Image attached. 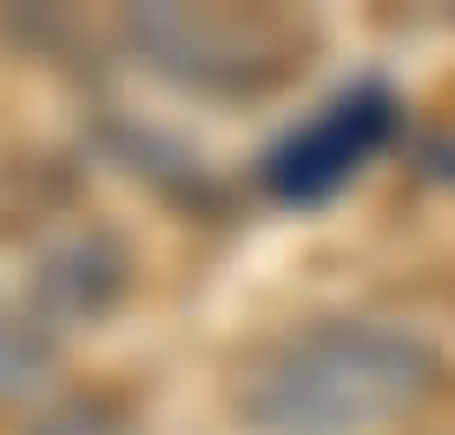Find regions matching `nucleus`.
Instances as JSON below:
<instances>
[{
    "label": "nucleus",
    "mask_w": 455,
    "mask_h": 435,
    "mask_svg": "<svg viewBox=\"0 0 455 435\" xmlns=\"http://www.w3.org/2000/svg\"><path fill=\"white\" fill-rule=\"evenodd\" d=\"M443 383V356L403 323L317 317L264 344L231 383L251 435H370L422 409Z\"/></svg>",
    "instance_id": "obj_1"
},
{
    "label": "nucleus",
    "mask_w": 455,
    "mask_h": 435,
    "mask_svg": "<svg viewBox=\"0 0 455 435\" xmlns=\"http://www.w3.org/2000/svg\"><path fill=\"white\" fill-rule=\"evenodd\" d=\"M139 59L185 92H264L297 59V27L277 13H218V7H139L125 20Z\"/></svg>",
    "instance_id": "obj_2"
},
{
    "label": "nucleus",
    "mask_w": 455,
    "mask_h": 435,
    "mask_svg": "<svg viewBox=\"0 0 455 435\" xmlns=\"http://www.w3.org/2000/svg\"><path fill=\"white\" fill-rule=\"evenodd\" d=\"M396 132H403L396 86L363 73V80L337 86L323 106H310L297 126H284L264 146L258 185L277 205H323V198H337Z\"/></svg>",
    "instance_id": "obj_3"
},
{
    "label": "nucleus",
    "mask_w": 455,
    "mask_h": 435,
    "mask_svg": "<svg viewBox=\"0 0 455 435\" xmlns=\"http://www.w3.org/2000/svg\"><path fill=\"white\" fill-rule=\"evenodd\" d=\"M125 290V251L106 231H80V238L53 244L40 257V271L27 277V310L46 323V330H67V323H92L119 304Z\"/></svg>",
    "instance_id": "obj_4"
},
{
    "label": "nucleus",
    "mask_w": 455,
    "mask_h": 435,
    "mask_svg": "<svg viewBox=\"0 0 455 435\" xmlns=\"http://www.w3.org/2000/svg\"><path fill=\"white\" fill-rule=\"evenodd\" d=\"M53 356H60V336L46 330L34 310H0V402L27 396L53 369Z\"/></svg>",
    "instance_id": "obj_5"
},
{
    "label": "nucleus",
    "mask_w": 455,
    "mask_h": 435,
    "mask_svg": "<svg viewBox=\"0 0 455 435\" xmlns=\"http://www.w3.org/2000/svg\"><path fill=\"white\" fill-rule=\"evenodd\" d=\"M422 159H429V172L455 178V146H449V138H443V146H422Z\"/></svg>",
    "instance_id": "obj_6"
}]
</instances>
